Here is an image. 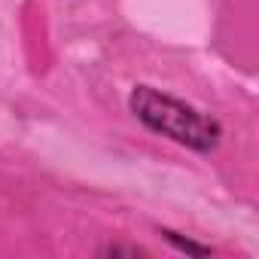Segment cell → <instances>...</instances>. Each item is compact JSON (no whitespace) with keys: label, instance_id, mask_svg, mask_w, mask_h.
I'll return each mask as SVG.
<instances>
[{"label":"cell","instance_id":"cell-1","mask_svg":"<svg viewBox=\"0 0 259 259\" xmlns=\"http://www.w3.org/2000/svg\"><path fill=\"white\" fill-rule=\"evenodd\" d=\"M132 110L156 135H165L183 147L204 153V150H213L220 141V125L210 116H204L195 107H189L171 95H162L150 85H138L132 92Z\"/></svg>","mask_w":259,"mask_h":259}]
</instances>
